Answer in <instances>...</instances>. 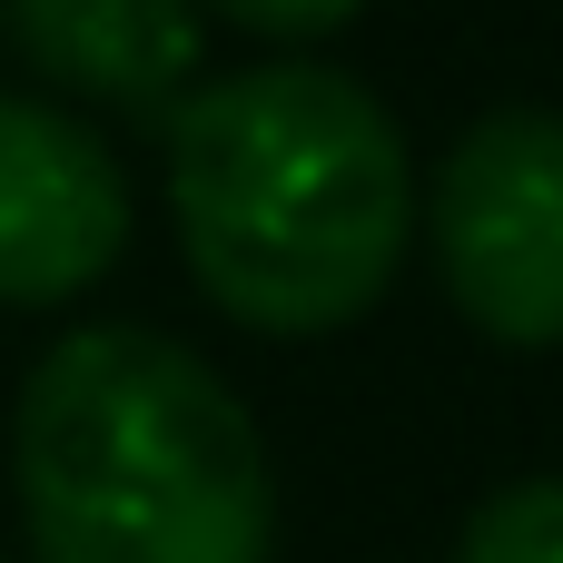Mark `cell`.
Listing matches in <instances>:
<instances>
[{"label":"cell","instance_id":"1","mask_svg":"<svg viewBox=\"0 0 563 563\" xmlns=\"http://www.w3.org/2000/svg\"><path fill=\"white\" fill-rule=\"evenodd\" d=\"M168 208L188 277L257 336L366 317L416 238L396 109L327 59H257L168 109Z\"/></svg>","mask_w":563,"mask_h":563},{"label":"cell","instance_id":"2","mask_svg":"<svg viewBox=\"0 0 563 563\" xmlns=\"http://www.w3.org/2000/svg\"><path fill=\"white\" fill-rule=\"evenodd\" d=\"M40 563H267L277 485L257 416L158 327L59 336L10 416Z\"/></svg>","mask_w":563,"mask_h":563},{"label":"cell","instance_id":"3","mask_svg":"<svg viewBox=\"0 0 563 563\" xmlns=\"http://www.w3.org/2000/svg\"><path fill=\"white\" fill-rule=\"evenodd\" d=\"M435 267L495 346H563V109H485L445 148Z\"/></svg>","mask_w":563,"mask_h":563},{"label":"cell","instance_id":"4","mask_svg":"<svg viewBox=\"0 0 563 563\" xmlns=\"http://www.w3.org/2000/svg\"><path fill=\"white\" fill-rule=\"evenodd\" d=\"M129 247L119 158L49 99L0 89V307H59Z\"/></svg>","mask_w":563,"mask_h":563},{"label":"cell","instance_id":"5","mask_svg":"<svg viewBox=\"0 0 563 563\" xmlns=\"http://www.w3.org/2000/svg\"><path fill=\"white\" fill-rule=\"evenodd\" d=\"M0 20L79 99L158 109L198 79V0H0Z\"/></svg>","mask_w":563,"mask_h":563},{"label":"cell","instance_id":"6","mask_svg":"<svg viewBox=\"0 0 563 563\" xmlns=\"http://www.w3.org/2000/svg\"><path fill=\"white\" fill-rule=\"evenodd\" d=\"M455 563H563V475H515V485H495V495L465 515Z\"/></svg>","mask_w":563,"mask_h":563},{"label":"cell","instance_id":"7","mask_svg":"<svg viewBox=\"0 0 563 563\" xmlns=\"http://www.w3.org/2000/svg\"><path fill=\"white\" fill-rule=\"evenodd\" d=\"M238 30H267V40H317V30H336V20H356L366 0H218Z\"/></svg>","mask_w":563,"mask_h":563}]
</instances>
